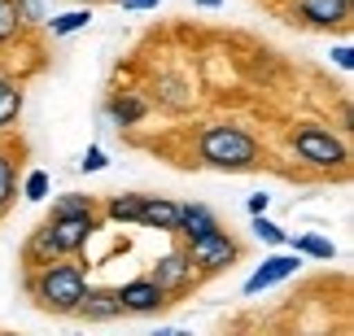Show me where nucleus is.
Listing matches in <instances>:
<instances>
[{"label":"nucleus","mask_w":354,"mask_h":336,"mask_svg":"<svg viewBox=\"0 0 354 336\" xmlns=\"http://www.w3.org/2000/svg\"><path fill=\"white\" fill-rule=\"evenodd\" d=\"M75 315L79 319H88V324H110V319L122 315V306H118V293L114 288H84V297H79L75 306Z\"/></svg>","instance_id":"9d476101"},{"label":"nucleus","mask_w":354,"mask_h":336,"mask_svg":"<svg viewBox=\"0 0 354 336\" xmlns=\"http://www.w3.org/2000/svg\"><path fill=\"white\" fill-rule=\"evenodd\" d=\"M333 57H337V66H342V70H354V48H350V44H337Z\"/></svg>","instance_id":"a878e982"},{"label":"nucleus","mask_w":354,"mask_h":336,"mask_svg":"<svg viewBox=\"0 0 354 336\" xmlns=\"http://www.w3.org/2000/svg\"><path fill=\"white\" fill-rule=\"evenodd\" d=\"M210 227H219V219L201 206V201H184L180 206V219H175V236H184V245L188 240H197V236H206Z\"/></svg>","instance_id":"9b49d317"},{"label":"nucleus","mask_w":354,"mask_h":336,"mask_svg":"<svg viewBox=\"0 0 354 336\" xmlns=\"http://www.w3.org/2000/svg\"><path fill=\"white\" fill-rule=\"evenodd\" d=\"M79 166H84V170H105V166H110V157H105V149H97V144H92Z\"/></svg>","instance_id":"393cba45"},{"label":"nucleus","mask_w":354,"mask_h":336,"mask_svg":"<svg viewBox=\"0 0 354 336\" xmlns=\"http://www.w3.org/2000/svg\"><path fill=\"white\" fill-rule=\"evenodd\" d=\"M97 210V197H84V192H66L53 201V210H48V219H57V214H92Z\"/></svg>","instance_id":"412c9836"},{"label":"nucleus","mask_w":354,"mask_h":336,"mask_svg":"<svg viewBox=\"0 0 354 336\" xmlns=\"http://www.w3.org/2000/svg\"><path fill=\"white\" fill-rule=\"evenodd\" d=\"M162 0H122V9H131V13H140V9H158Z\"/></svg>","instance_id":"bb28decb"},{"label":"nucleus","mask_w":354,"mask_h":336,"mask_svg":"<svg viewBox=\"0 0 354 336\" xmlns=\"http://www.w3.org/2000/svg\"><path fill=\"white\" fill-rule=\"evenodd\" d=\"M289 144H293V153L302 157L306 166H319V170H342L350 162V149L342 140L333 136V131H324V127H293L289 131Z\"/></svg>","instance_id":"7ed1b4c3"},{"label":"nucleus","mask_w":354,"mask_h":336,"mask_svg":"<svg viewBox=\"0 0 354 336\" xmlns=\"http://www.w3.org/2000/svg\"><path fill=\"white\" fill-rule=\"evenodd\" d=\"M22 114V83L13 79H0V131H9Z\"/></svg>","instance_id":"f3484780"},{"label":"nucleus","mask_w":354,"mask_h":336,"mask_svg":"<svg viewBox=\"0 0 354 336\" xmlns=\"http://www.w3.org/2000/svg\"><path fill=\"white\" fill-rule=\"evenodd\" d=\"M105 114H110V123L114 127H136L140 118L149 114V101L145 97H136V92H114L110 105H105Z\"/></svg>","instance_id":"ddd939ff"},{"label":"nucleus","mask_w":354,"mask_h":336,"mask_svg":"<svg viewBox=\"0 0 354 336\" xmlns=\"http://www.w3.org/2000/svg\"><path fill=\"white\" fill-rule=\"evenodd\" d=\"M197 5H201V9H219L223 0H197Z\"/></svg>","instance_id":"c85d7f7f"},{"label":"nucleus","mask_w":354,"mask_h":336,"mask_svg":"<svg viewBox=\"0 0 354 336\" xmlns=\"http://www.w3.org/2000/svg\"><path fill=\"white\" fill-rule=\"evenodd\" d=\"M140 206H145L140 192H122V197L105 201V214H101V219H110V223H136V219H140Z\"/></svg>","instance_id":"dca6fc26"},{"label":"nucleus","mask_w":354,"mask_h":336,"mask_svg":"<svg viewBox=\"0 0 354 336\" xmlns=\"http://www.w3.org/2000/svg\"><path fill=\"white\" fill-rule=\"evenodd\" d=\"M293 13L315 31H342L350 26V0H293Z\"/></svg>","instance_id":"0eeeda50"},{"label":"nucleus","mask_w":354,"mask_h":336,"mask_svg":"<svg viewBox=\"0 0 354 336\" xmlns=\"http://www.w3.org/2000/svg\"><path fill=\"white\" fill-rule=\"evenodd\" d=\"M92 22V9H71V13H57V18H48V31L53 35H75V31H84V26Z\"/></svg>","instance_id":"6ab92c4d"},{"label":"nucleus","mask_w":354,"mask_h":336,"mask_svg":"<svg viewBox=\"0 0 354 336\" xmlns=\"http://www.w3.org/2000/svg\"><path fill=\"white\" fill-rule=\"evenodd\" d=\"M149 279H153L167 297H184V293L197 284V266L188 262V249H171V253H162V258L153 262Z\"/></svg>","instance_id":"423d86ee"},{"label":"nucleus","mask_w":354,"mask_h":336,"mask_svg":"<svg viewBox=\"0 0 354 336\" xmlns=\"http://www.w3.org/2000/svg\"><path fill=\"white\" fill-rule=\"evenodd\" d=\"M267 192H258V197H250V214H267Z\"/></svg>","instance_id":"cd10ccee"},{"label":"nucleus","mask_w":354,"mask_h":336,"mask_svg":"<svg viewBox=\"0 0 354 336\" xmlns=\"http://www.w3.org/2000/svg\"><path fill=\"white\" fill-rule=\"evenodd\" d=\"M197 153H201V162L214 166V170H254L258 157H263V144H258L245 127L214 123V127L201 131Z\"/></svg>","instance_id":"f03ea898"},{"label":"nucleus","mask_w":354,"mask_h":336,"mask_svg":"<svg viewBox=\"0 0 354 336\" xmlns=\"http://www.w3.org/2000/svg\"><path fill=\"white\" fill-rule=\"evenodd\" d=\"M153 92H158V105H167V110H188V105H193V92H188L175 75H158Z\"/></svg>","instance_id":"4468645a"},{"label":"nucleus","mask_w":354,"mask_h":336,"mask_svg":"<svg viewBox=\"0 0 354 336\" xmlns=\"http://www.w3.org/2000/svg\"><path fill=\"white\" fill-rule=\"evenodd\" d=\"M236 258H241V245L223 232V227H210L206 236L188 240V262L197 266V275H219V271H227Z\"/></svg>","instance_id":"39448f33"},{"label":"nucleus","mask_w":354,"mask_h":336,"mask_svg":"<svg viewBox=\"0 0 354 336\" xmlns=\"http://www.w3.org/2000/svg\"><path fill=\"white\" fill-rule=\"evenodd\" d=\"M84 288H88V271L75 258H53V262L35 266V271L26 275L31 302L39 306V310H53V315H75Z\"/></svg>","instance_id":"f257e3e1"},{"label":"nucleus","mask_w":354,"mask_h":336,"mask_svg":"<svg viewBox=\"0 0 354 336\" xmlns=\"http://www.w3.org/2000/svg\"><path fill=\"white\" fill-rule=\"evenodd\" d=\"M84 5H88V0H84Z\"/></svg>","instance_id":"c756f323"},{"label":"nucleus","mask_w":354,"mask_h":336,"mask_svg":"<svg viewBox=\"0 0 354 336\" xmlns=\"http://www.w3.org/2000/svg\"><path fill=\"white\" fill-rule=\"evenodd\" d=\"M297 266H302V253H276V258H267L250 279H245V297H258L263 288H271V284H280V279L297 275Z\"/></svg>","instance_id":"1a4fd4ad"},{"label":"nucleus","mask_w":354,"mask_h":336,"mask_svg":"<svg viewBox=\"0 0 354 336\" xmlns=\"http://www.w3.org/2000/svg\"><path fill=\"white\" fill-rule=\"evenodd\" d=\"M293 253H306V258L333 262V258H337V245H333V240H324V236H293Z\"/></svg>","instance_id":"aec40b11"},{"label":"nucleus","mask_w":354,"mask_h":336,"mask_svg":"<svg viewBox=\"0 0 354 336\" xmlns=\"http://www.w3.org/2000/svg\"><path fill=\"white\" fill-rule=\"evenodd\" d=\"M13 188H18V175H13V157L0 149V210H9Z\"/></svg>","instance_id":"4be33fe9"},{"label":"nucleus","mask_w":354,"mask_h":336,"mask_svg":"<svg viewBox=\"0 0 354 336\" xmlns=\"http://www.w3.org/2000/svg\"><path fill=\"white\" fill-rule=\"evenodd\" d=\"M118 293V306H122V315H158L162 306H167V293H162L149 275H140V279H127L122 288H114Z\"/></svg>","instance_id":"6e6552de"},{"label":"nucleus","mask_w":354,"mask_h":336,"mask_svg":"<svg viewBox=\"0 0 354 336\" xmlns=\"http://www.w3.org/2000/svg\"><path fill=\"white\" fill-rule=\"evenodd\" d=\"M254 236L267 240V245H284V240H289V236H284V227H276L271 219H263V214H254Z\"/></svg>","instance_id":"b1692460"},{"label":"nucleus","mask_w":354,"mask_h":336,"mask_svg":"<svg viewBox=\"0 0 354 336\" xmlns=\"http://www.w3.org/2000/svg\"><path fill=\"white\" fill-rule=\"evenodd\" d=\"M22 197H26V201H44V197H48V170H26Z\"/></svg>","instance_id":"5701e85b"},{"label":"nucleus","mask_w":354,"mask_h":336,"mask_svg":"<svg viewBox=\"0 0 354 336\" xmlns=\"http://www.w3.org/2000/svg\"><path fill=\"white\" fill-rule=\"evenodd\" d=\"M175 219H180V201H171V197H145V206H140V227H153V232H171L175 236Z\"/></svg>","instance_id":"f8f14e48"},{"label":"nucleus","mask_w":354,"mask_h":336,"mask_svg":"<svg viewBox=\"0 0 354 336\" xmlns=\"http://www.w3.org/2000/svg\"><path fill=\"white\" fill-rule=\"evenodd\" d=\"M22 26H26V9H22V0H0V48L13 44V39L22 35Z\"/></svg>","instance_id":"2eb2a0df"},{"label":"nucleus","mask_w":354,"mask_h":336,"mask_svg":"<svg viewBox=\"0 0 354 336\" xmlns=\"http://www.w3.org/2000/svg\"><path fill=\"white\" fill-rule=\"evenodd\" d=\"M57 258V249H53V240L48 232L39 227V232H31V240H26V249H22V262H26V271H35V266H44Z\"/></svg>","instance_id":"a211bd4d"},{"label":"nucleus","mask_w":354,"mask_h":336,"mask_svg":"<svg viewBox=\"0 0 354 336\" xmlns=\"http://www.w3.org/2000/svg\"><path fill=\"white\" fill-rule=\"evenodd\" d=\"M101 210L92 214H57V219H44V232L53 240V249H57V258H75V253L88 249V240L101 232Z\"/></svg>","instance_id":"20e7f679"}]
</instances>
